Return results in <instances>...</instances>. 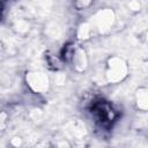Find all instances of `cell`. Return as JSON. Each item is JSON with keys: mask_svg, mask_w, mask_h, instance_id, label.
Here are the masks:
<instances>
[{"mask_svg": "<svg viewBox=\"0 0 148 148\" xmlns=\"http://www.w3.org/2000/svg\"><path fill=\"white\" fill-rule=\"evenodd\" d=\"M90 113L95 121L102 127H110L116 119V112L112 106L103 99L94 101L90 105Z\"/></svg>", "mask_w": 148, "mask_h": 148, "instance_id": "cell-1", "label": "cell"}, {"mask_svg": "<svg viewBox=\"0 0 148 148\" xmlns=\"http://www.w3.org/2000/svg\"><path fill=\"white\" fill-rule=\"evenodd\" d=\"M2 13H3V2H0V20L2 17Z\"/></svg>", "mask_w": 148, "mask_h": 148, "instance_id": "cell-2", "label": "cell"}]
</instances>
